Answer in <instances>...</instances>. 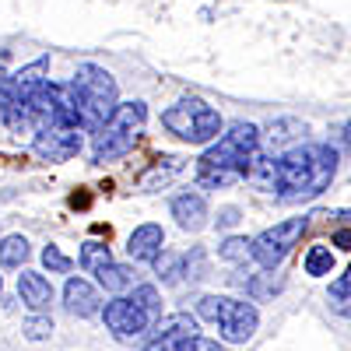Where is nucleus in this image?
I'll return each mask as SVG.
<instances>
[{"instance_id": "obj_1", "label": "nucleus", "mask_w": 351, "mask_h": 351, "mask_svg": "<svg viewBox=\"0 0 351 351\" xmlns=\"http://www.w3.org/2000/svg\"><path fill=\"white\" fill-rule=\"evenodd\" d=\"M337 148L324 141H302L295 148L278 155V197L281 200H309L319 197L337 176Z\"/></svg>"}, {"instance_id": "obj_2", "label": "nucleus", "mask_w": 351, "mask_h": 351, "mask_svg": "<svg viewBox=\"0 0 351 351\" xmlns=\"http://www.w3.org/2000/svg\"><path fill=\"white\" fill-rule=\"evenodd\" d=\"M260 148V127L256 123H232L218 141H211V148L200 155L197 162V183L208 190H225L232 183H239L246 176V165L253 152Z\"/></svg>"}, {"instance_id": "obj_3", "label": "nucleus", "mask_w": 351, "mask_h": 351, "mask_svg": "<svg viewBox=\"0 0 351 351\" xmlns=\"http://www.w3.org/2000/svg\"><path fill=\"white\" fill-rule=\"evenodd\" d=\"M67 92L74 99V109H77V127L81 130H99L112 109L120 106V88H116V77L99 67V64H81L77 74L67 81Z\"/></svg>"}, {"instance_id": "obj_4", "label": "nucleus", "mask_w": 351, "mask_h": 351, "mask_svg": "<svg viewBox=\"0 0 351 351\" xmlns=\"http://www.w3.org/2000/svg\"><path fill=\"white\" fill-rule=\"evenodd\" d=\"M144 120H148V106L144 102H120L112 109V116L95 130L92 137V162L95 165H106V162H116L134 152V144L144 130Z\"/></svg>"}, {"instance_id": "obj_5", "label": "nucleus", "mask_w": 351, "mask_h": 351, "mask_svg": "<svg viewBox=\"0 0 351 351\" xmlns=\"http://www.w3.org/2000/svg\"><path fill=\"white\" fill-rule=\"evenodd\" d=\"M162 127L180 137L186 144H211L221 137V116L215 106H208L197 95H183L180 102H172L165 112H162Z\"/></svg>"}, {"instance_id": "obj_6", "label": "nucleus", "mask_w": 351, "mask_h": 351, "mask_svg": "<svg viewBox=\"0 0 351 351\" xmlns=\"http://www.w3.org/2000/svg\"><path fill=\"white\" fill-rule=\"evenodd\" d=\"M306 228H309V218H285L271 228H263L260 236L250 239V256L263 271H274V267H281V260L299 246Z\"/></svg>"}, {"instance_id": "obj_7", "label": "nucleus", "mask_w": 351, "mask_h": 351, "mask_svg": "<svg viewBox=\"0 0 351 351\" xmlns=\"http://www.w3.org/2000/svg\"><path fill=\"white\" fill-rule=\"evenodd\" d=\"M81 148H84L81 127H67V123L39 127L36 137H32V152L43 162H71V158L81 155Z\"/></svg>"}, {"instance_id": "obj_8", "label": "nucleus", "mask_w": 351, "mask_h": 351, "mask_svg": "<svg viewBox=\"0 0 351 351\" xmlns=\"http://www.w3.org/2000/svg\"><path fill=\"white\" fill-rule=\"evenodd\" d=\"M215 324H218L221 341H228V344H246V341L256 334V327H260V313H256V306L246 302V299H225Z\"/></svg>"}, {"instance_id": "obj_9", "label": "nucleus", "mask_w": 351, "mask_h": 351, "mask_svg": "<svg viewBox=\"0 0 351 351\" xmlns=\"http://www.w3.org/2000/svg\"><path fill=\"white\" fill-rule=\"evenodd\" d=\"M102 319H106V330L116 341H137V337H144V330L152 327V319L137 309V302L130 295H116L102 309Z\"/></svg>"}, {"instance_id": "obj_10", "label": "nucleus", "mask_w": 351, "mask_h": 351, "mask_svg": "<svg viewBox=\"0 0 351 351\" xmlns=\"http://www.w3.org/2000/svg\"><path fill=\"white\" fill-rule=\"evenodd\" d=\"M193 334H197V319L190 313H172V316L158 319L155 337L144 344V351H176V344L193 337Z\"/></svg>"}, {"instance_id": "obj_11", "label": "nucleus", "mask_w": 351, "mask_h": 351, "mask_svg": "<svg viewBox=\"0 0 351 351\" xmlns=\"http://www.w3.org/2000/svg\"><path fill=\"white\" fill-rule=\"evenodd\" d=\"M64 306H67L71 316L88 319V316H99V313H102V295H99V288H95L92 281L71 278V281L64 285Z\"/></svg>"}, {"instance_id": "obj_12", "label": "nucleus", "mask_w": 351, "mask_h": 351, "mask_svg": "<svg viewBox=\"0 0 351 351\" xmlns=\"http://www.w3.org/2000/svg\"><path fill=\"white\" fill-rule=\"evenodd\" d=\"M183 169H186V162H183L180 155H162V158H155L148 169L137 176V190H141V193H158V190H165Z\"/></svg>"}, {"instance_id": "obj_13", "label": "nucleus", "mask_w": 351, "mask_h": 351, "mask_svg": "<svg viewBox=\"0 0 351 351\" xmlns=\"http://www.w3.org/2000/svg\"><path fill=\"white\" fill-rule=\"evenodd\" d=\"M169 211H172L176 225H180L183 232H200L204 225H208V200H204V193H180V197H172Z\"/></svg>"}, {"instance_id": "obj_14", "label": "nucleus", "mask_w": 351, "mask_h": 351, "mask_svg": "<svg viewBox=\"0 0 351 351\" xmlns=\"http://www.w3.org/2000/svg\"><path fill=\"white\" fill-rule=\"evenodd\" d=\"M162 246H165V232H162V225H137L134 232H130V239H127V256L134 260V263H152L158 253H162Z\"/></svg>"}, {"instance_id": "obj_15", "label": "nucleus", "mask_w": 351, "mask_h": 351, "mask_svg": "<svg viewBox=\"0 0 351 351\" xmlns=\"http://www.w3.org/2000/svg\"><path fill=\"white\" fill-rule=\"evenodd\" d=\"M18 295L32 313H43L53 302V285L43 274H36V271H21L18 274Z\"/></svg>"}, {"instance_id": "obj_16", "label": "nucleus", "mask_w": 351, "mask_h": 351, "mask_svg": "<svg viewBox=\"0 0 351 351\" xmlns=\"http://www.w3.org/2000/svg\"><path fill=\"white\" fill-rule=\"evenodd\" d=\"M306 141V123H299V120H291V116H285V120H274L271 123V134H267V155H274V152H288V148H295V144H302Z\"/></svg>"}, {"instance_id": "obj_17", "label": "nucleus", "mask_w": 351, "mask_h": 351, "mask_svg": "<svg viewBox=\"0 0 351 351\" xmlns=\"http://www.w3.org/2000/svg\"><path fill=\"white\" fill-rule=\"evenodd\" d=\"M95 278L106 291H112V295H123V291L134 288V267H127V263H106Z\"/></svg>"}, {"instance_id": "obj_18", "label": "nucleus", "mask_w": 351, "mask_h": 351, "mask_svg": "<svg viewBox=\"0 0 351 351\" xmlns=\"http://www.w3.org/2000/svg\"><path fill=\"white\" fill-rule=\"evenodd\" d=\"M152 263H155V274H158V281H162V285H180V281L186 278V263H183V256H180V253L162 250Z\"/></svg>"}, {"instance_id": "obj_19", "label": "nucleus", "mask_w": 351, "mask_h": 351, "mask_svg": "<svg viewBox=\"0 0 351 351\" xmlns=\"http://www.w3.org/2000/svg\"><path fill=\"white\" fill-rule=\"evenodd\" d=\"M302 267H306L309 278L330 274V271H334V253H330V246H309V253L302 256Z\"/></svg>"}, {"instance_id": "obj_20", "label": "nucleus", "mask_w": 351, "mask_h": 351, "mask_svg": "<svg viewBox=\"0 0 351 351\" xmlns=\"http://www.w3.org/2000/svg\"><path fill=\"white\" fill-rule=\"evenodd\" d=\"M130 299L137 302V309L148 316L152 324L162 316V295H158V288H155V285H134V295H130Z\"/></svg>"}, {"instance_id": "obj_21", "label": "nucleus", "mask_w": 351, "mask_h": 351, "mask_svg": "<svg viewBox=\"0 0 351 351\" xmlns=\"http://www.w3.org/2000/svg\"><path fill=\"white\" fill-rule=\"evenodd\" d=\"M106 263H112V253H109V246L106 243H84L81 246V267L88 271V274H99Z\"/></svg>"}, {"instance_id": "obj_22", "label": "nucleus", "mask_w": 351, "mask_h": 351, "mask_svg": "<svg viewBox=\"0 0 351 351\" xmlns=\"http://www.w3.org/2000/svg\"><path fill=\"white\" fill-rule=\"evenodd\" d=\"M28 260V239L25 236H8L0 243V267H21Z\"/></svg>"}, {"instance_id": "obj_23", "label": "nucleus", "mask_w": 351, "mask_h": 351, "mask_svg": "<svg viewBox=\"0 0 351 351\" xmlns=\"http://www.w3.org/2000/svg\"><path fill=\"white\" fill-rule=\"evenodd\" d=\"M218 256L228 260V263H246V260H250V239H243V236H228V239L218 246Z\"/></svg>"}, {"instance_id": "obj_24", "label": "nucleus", "mask_w": 351, "mask_h": 351, "mask_svg": "<svg viewBox=\"0 0 351 351\" xmlns=\"http://www.w3.org/2000/svg\"><path fill=\"white\" fill-rule=\"evenodd\" d=\"M21 330H25L28 341H46V337L53 334V319L43 316V313H36V316H28V319H25V327H21Z\"/></svg>"}, {"instance_id": "obj_25", "label": "nucleus", "mask_w": 351, "mask_h": 351, "mask_svg": "<svg viewBox=\"0 0 351 351\" xmlns=\"http://www.w3.org/2000/svg\"><path fill=\"white\" fill-rule=\"evenodd\" d=\"M43 263H46L49 274H67V271H71V256H67L60 246H46V250H43Z\"/></svg>"}, {"instance_id": "obj_26", "label": "nucleus", "mask_w": 351, "mask_h": 351, "mask_svg": "<svg viewBox=\"0 0 351 351\" xmlns=\"http://www.w3.org/2000/svg\"><path fill=\"white\" fill-rule=\"evenodd\" d=\"M250 295L260 302V299H267V295H274V288H281V281H274V274H256L250 285Z\"/></svg>"}, {"instance_id": "obj_27", "label": "nucleus", "mask_w": 351, "mask_h": 351, "mask_svg": "<svg viewBox=\"0 0 351 351\" xmlns=\"http://www.w3.org/2000/svg\"><path fill=\"white\" fill-rule=\"evenodd\" d=\"M176 351H228V348H225V344H218V341H211V337L193 334V337H186V341L176 344Z\"/></svg>"}, {"instance_id": "obj_28", "label": "nucleus", "mask_w": 351, "mask_h": 351, "mask_svg": "<svg viewBox=\"0 0 351 351\" xmlns=\"http://www.w3.org/2000/svg\"><path fill=\"white\" fill-rule=\"evenodd\" d=\"M204 260H208V256H204V250H200V246H197L190 256H183V263H186V278H190V281L208 278V267H204Z\"/></svg>"}, {"instance_id": "obj_29", "label": "nucleus", "mask_w": 351, "mask_h": 351, "mask_svg": "<svg viewBox=\"0 0 351 351\" xmlns=\"http://www.w3.org/2000/svg\"><path fill=\"white\" fill-rule=\"evenodd\" d=\"M221 302H225V295H204L200 302H197V316L200 319H218V313H221Z\"/></svg>"}, {"instance_id": "obj_30", "label": "nucleus", "mask_w": 351, "mask_h": 351, "mask_svg": "<svg viewBox=\"0 0 351 351\" xmlns=\"http://www.w3.org/2000/svg\"><path fill=\"white\" fill-rule=\"evenodd\" d=\"M215 225L225 232V228H236L239 225V208H221L218 211V218H215Z\"/></svg>"}, {"instance_id": "obj_31", "label": "nucleus", "mask_w": 351, "mask_h": 351, "mask_svg": "<svg viewBox=\"0 0 351 351\" xmlns=\"http://www.w3.org/2000/svg\"><path fill=\"white\" fill-rule=\"evenodd\" d=\"M330 295L341 302V299H351V267H348V274L344 278H337L334 285H330Z\"/></svg>"}, {"instance_id": "obj_32", "label": "nucleus", "mask_w": 351, "mask_h": 351, "mask_svg": "<svg viewBox=\"0 0 351 351\" xmlns=\"http://www.w3.org/2000/svg\"><path fill=\"white\" fill-rule=\"evenodd\" d=\"M334 246H344V250H351V228H341L337 236H334Z\"/></svg>"}, {"instance_id": "obj_33", "label": "nucleus", "mask_w": 351, "mask_h": 351, "mask_svg": "<svg viewBox=\"0 0 351 351\" xmlns=\"http://www.w3.org/2000/svg\"><path fill=\"white\" fill-rule=\"evenodd\" d=\"M337 313H341V316H351V299H341V302H337Z\"/></svg>"}, {"instance_id": "obj_34", "label": "nucleus", "mask_w": 351, "mask_h": 351, "mask_svg": "<svg viewBox=\"0 0 351 351\" xmlns=\"http://www.w3.org/2000/svg\"><path fill=\"white\" fill-rule=\"evenodd\" d=\"M344 144H348V148H351V120L344 123Z\"/></svg>"}, {"instance_id": "obj_35", "label": "nucleus", "mask_w": 351, "mask_h": 351, "mask_svg": "<svg viewBox=\"0 0 351 351\" xmlns=\"http://www.w3.org/2000/svg\"><path fill=\"white\" fill-rule=\"evenodd\" d=\"M0 288H4V281H0Z\"/></svg>"}]
</instances>
